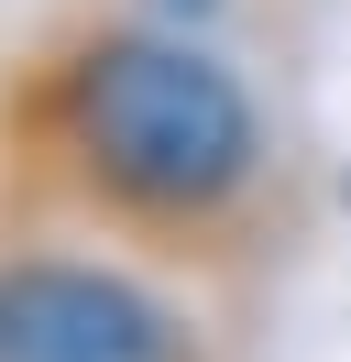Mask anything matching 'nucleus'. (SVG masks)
Wrapping results in <instances>:
<instances>
[{
	"mask_svg": "<svg viewBox=\"0 0 351 362\" xmlns=\"http://www.w3.org/2000/svg\"><path fill=\"white\" fill-rule=\"evenodd\" d=\"M132 11H154V23H176V33H209L231 0H132Z\"/></svg>",
	"mask_w": 351,
	"mask_h": 362,
	"instance_id": "7ed1b4c3",
	"label": "nucleus"
},
{
	"mask_svg": "<svg viewBox=\"0 0 351 362\" xmlns=\"http://www.w3.org/2000/svg\"><path fill=\"white\" fill-rule=\"evenodd\" d=\"M0 362H197V340L99 252H0Z\"/></svg>",
	"mask_w": 351,
	"mask_h": 362,
	"instance_id": "f03ea898",
	"label": "nucleus"
},
{
	"mask_svg": "<svg viewBox=\"0 0 351 362\" xmlns=\"http://www.w3.org/2000/svg\"><path fill=\"white\" fill-rule=\"evenodd\" d=\"M0 176L55 220H88L132 252L209 264L253 230L275 187L263 99L209 33L154 11H66L0 99Z\"/></svg>",
	"mask_w": 351,
	"mask_h": 362,
	"instance_id": "f257e3e1",
	"label": "nucleus"
}]
</instances>
